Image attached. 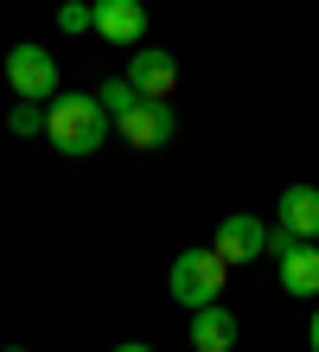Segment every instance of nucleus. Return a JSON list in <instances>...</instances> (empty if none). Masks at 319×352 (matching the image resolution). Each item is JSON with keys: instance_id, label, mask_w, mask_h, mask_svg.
<instances>
[{"instance_id": "nucleus-1", "label": "nucleus", "mask_w": 319, "mask_h": 352, "mask_svg": "<svg viewBox=\"0 0 319 352\" xmlns=\"http://www.w3.org/2000/svg\"><path fill=\"white\" fill-rule=\"evenodd\" d=\"M109 129H115V122H109V109H102L96 96H71V90H64V96L45 102V135H51L58 154H77V160L96 154L102 141H109Z\"/></svg>"}, {"instance_id": "nucleus-2", "label": "nucleus", "mask_w": 319, "mask_h": 352, "mask_svg": "<svg viewBox=\"0 0 319 352\" xmlns=\"http://www.w3.org/2000/svg\"><path fill=\"white\" fill-rule=\"evenodd\" d=\"M224 276H230V263L217 250H179L173 269H166V288H173V301H185L198 314V307H211L224 295Z\"/></svg>"}, {"instance_id": "nucleus-3", "label": "nucleus", "mask_w": 319, "mask_h": 352, "mask_svg": "<svg viewBox=\"0 0 319 352\" xmlns=\"http://www.w3.org/2000/svg\"><path fill=\"white\" fill-rule=\"evenodd\" d=\"M7 84H13V96H26V102H51L58 96V58L45 45H13L7 52Z\"/></svg>"}, {"instance_id": "nucleus-4", "label": "nucleus", "mask_w": 319, "mask_h": 352, "mask_svg": "<svg viewBox=\"0 0 319 352\" xmlns=\"http://www.w3.org/2000/svg\"><path fill=\"white\" fill-rule=\"evenodd\" d=\"M173 102H154V96H141L128 116H115V135L128 141V148H166L173 141Z\"/></svg>"}, {"instance_id": "nucleus-5", "label": "nucleus", "mask_w": 319, "mask_h": 352, "mask_svg": "<svg viewBox=\"0 0 319 352\" xmlns=\"http://www.w3.org/2000/svg\"><path fill=\"white\" fill-rule=\"evenodd\" d=\"M230 269L237 263H255V256H268V224L262 218H249V212H237V218H224L217 224V243H211Z\"/></svg>"}, {"instance_id": "nucleus-6", "label": "nucleus", "mask_w": 319, "mask_h": 352, "mask_svg": "<svg viewBox=\"0 0 319 352\" xmlns=\"http://www.w3.org/2000/svg\"><path fill=\"white\" fill-rule=\"evenodd\" d=\"M128 84H134L141 96L166 102V96H173V84H179L173 52H160V45H134V58H128Z\"/></svg>"}, {"instance_id": "nucleus-7", "label": "nucleus", "mask_w": 319, "mask_h": 352, "mask_svg": "<svg viewBox=\"0 0 319 352\" xmlns=\"http://www.w3.org/2000/svg\"><path fill=\"white\" fill-rule=\"evenodd\" d=\"M274 224L294 231L300 243H319V186H287L274 199Z\"/></svg>"}, {"instance_id": "nucleus-8", "label": "nucleus", "mask_w": 319, "mask_h": 352, "mask_svg": "<svg viewBox=\"0 0 319 352\" xmlns=\"http://www.w3.org/2000/svg\"><path fill=\"white\" fill-rule=\"evenodd\" d=\"M96 32L109 38V45H141V32H147V7L141 0H96Z\"/></svg>"}, {"instance_id": "nucleus-9", "label": "nucleus", "mask_w": 319, "mask_h": 352, "mask_svg": "<svg viewBox=\"0 0 319 352\" xmlns=\"http://www.w3.org/2000/svg\"><path fill=\"white\" fill-rule=\"evenodd\" d=\"M191 346L198 352H230L237 346V314H230V307H198V314H191Z\"/></svg>"}, {"instance_id": "nucleus-10", "label": "nucleus", "mask_w": 319, "mask_h": 352, "mask_svg": "<svg viewBox=\"0 0 319 352\" xmlns=\"http://www.w3.org/2000/svg\"><path fill=\"white\" fill-rule=\"evenodd\" d=\"M281 288L287 295H319V243H294L281 256Z\"/></svg>"}, {"instance_id": "nucleus-11", "label": "nucleus", "mask_w": 319, "mask_h": 352, "mask_svg": "<svg viewBox=\"0 0 319 352\" xmlns=\"http://www.w3.org/2000/svg\"><path fill=\"white\" fill-rule=\"evenodd\" d=\"M96 102H102V109H109V122H115V116H128V109L141 102V90L128 84V77H109V84L96 90Z\"/></svg>"}, {"instance_id": "nucleus-12", "label": "nucleus", "mask_w": 319, "mask_h": 352, "mask_svg": "<svg viewBox=\"0 0 319 352\" xmlns=\"http://www.w3.org/2000/svg\"><path fill=\"white\" fill-rule=\"evenodd\" d=\"M7 129L13 135H45V102H13V109H7Z\"/></svg>"}, {"instance_id": "nucleus-13", "label": "nucleus", "mask_w": 319, "mask_h": 352, "mask_svg": "<svg viewBox=\"0 0 319 352\" xmlns=\"http://www.w3.org/2000/svg\"><path fill=\"white\" fill-rule=\"evenodd\" d=\"M58 26L64 32H96V13L83 7V0H64V7H58Z\"/></svg>"}, {"instance_id": "nucleus-14", "label": "nucleus", "mask_w": 319, "mask_h": 352, "mask_svg": "<svg viewBox=\"0 0 319 352\" xmlns=\"http://www.w3.org/2000/svg\"><path fill=\"white\" fill-rule=\"evenodd\" d=\"M294 243H300L294 231H281V224H268V256H274V263H281V256L294 250Z\"/></svg>"}, {"instance_id": "nucleus-15", "label": "nucleus", "mask_w": 319, "mask_h": 352, "mask_svg": "<svg viewBox=\"0 0 319 352\" xmlns=\"http://www.w3.org/2000/svg\"><path fill=\"white\" fill-rule=\"evenodd\" d=\"M115 352H154V346H141V340H128V346H115Z\"/></svg>"}, {"instance_id": "nucleus-16", "label": "nucleus", "mask_w": 319, "mask_h": 352, "mask_svg": "<svg viewBox=\"0 0 319 352\" xmlns=\"http://www.w3.org/2000/svg\"><path fill=\"white\" fill-rule=\"evenodd\" d=\"M313 352H319V307H313Z\"/></svg>"}, {"instance_id": "nucleus-17", "label": "nucleus", "mask_w": 319, "mask_h": 352, "mask_svg": "<svg viewBox=\"0 0 319 352\" xmlns=\"http://www.w3.org/2000/svg\"><path fill=\"white\" fill-rule=\"evenodd\" d=\"M7 352H26V346H7Z\"/></svg>"}]
</instances>
